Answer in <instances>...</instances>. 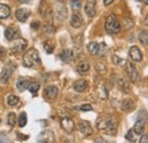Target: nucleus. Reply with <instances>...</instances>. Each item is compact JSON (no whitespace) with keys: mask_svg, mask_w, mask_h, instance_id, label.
Returning <instances> with one entry per match:
<instances>
[{"mask_svg":"<svg viewBox=\"0 0 148 143\" xmlns=\"http://www.w3.org/2000/svg\"><path fill=\"white\" fill-rule=\"evenodd\" d=\"M40 57H39V52L36 49H30L27 50L24 57H23V64L25 67L27 68H32V67H38L40 66Z\"/></svg>","mask_w":148,"mask_h":143,"instance_id":"obj_1","label":"nucleus"},{"mask_svg":"<svg viewBox=\"0 0 148 143\" xmlns=\"http://www.w3.org/2000/svg\"><path fill=\"white\" fill-rule=\"evenodd\" d=\"M105 30L110 34H117L121 31V24H120L119 19L115 17V15H110L106 18Z\"/></svg>","mask_w":148,"mask_h":143,"instance_id":"obj_2","label":"nucleus"},{"mask_svg":"<svg viewBox=\"0 0 148 143\" xmlns=\"http://www.w3.org/2000/svg\"><path fill=\"white\" fill-rule=\"evenodd\" d=\"M97 128L99 131H103L107 134H114L116 132V124L112 118H105V119H99L97 122Z\"/></svg>","mask_w":148,"mask_h":143,"instance_id":"obj_3","label":"nucleus"},{"mask_svg":"<svg viewBox=\"0 0 148 143\" xmlns=\"http://www.w3.org/2000/svg\"><path fill=\"white\" fill-rule=\"evenodd\" d=\"M26 46H27V41L25 39H15L12 47H10V51L14 54L23 52L25 50Z\"/></svg>","mask_w":148,"mask_h":143,"instance_id":"obj_4","label":"nucleus"},{"mask_svg":"<svg viewBox=\"0 0 148 143\" xmlns=\"http://www.w3.org/2000/svg\"><path fill=\"white\" fill-rule=\"evenodd\" d=\"M14 69H15V65L12 64V63H8L7 66H6V67L2 69V72H1L0 81H1L2 83H7V82L9 81V78H10V76H12Z\"/></svg>","mask_w":148,"mask_h":143,"instance_id":"obj_5","label":"nucleus"},{"mask_svg":"<svg viewBox=\"0 0 148 143\" xmlns=\"http://www.w3.org/2000/svg\"><path fill=\"white\" fill-rule=\"evenodd\" d=\"M125 71H127V74H128V76H129L131 82L134 83V82H138L139 81V73H138L136 66L132 63H127Z\"/></svg>","mask_w":148,"mask_h":143,"instance_id":"obj_6","label":"nucleus"},{"mask_svg":"<svg viewBox=\"0 0 148 143\" xmlns=\"http://www.w3.org/2000/svg\"><path fill=\"white\" fill-rule=\"evenodd\" d=\"M104 44L103 43H97V42H90L88 44V51L93 56H100L104 50Z\"/></svg>","mask_w":148,"mask_h":143,"instance_id":"obj_7","label":"nucleus"},{"mask_svg":"<svg viewBox=\"0 0 148 143\" xmlns=\"http://www.w3.org/2000/svg\"><path fill=\"white\" fill-rule=\"evenodd\" d=\"M38 141H39V142H46V143L55 142V135H54L53 131H50V129H45V131L39 135Z\"/></svg>","mask_w":148,"mask_h":143,"instance_id":"obj_8","label":"nucleus"},{"mask_svg":"<svg viewBox=\"0 0 148 143\" xmlns=\"http://www.w3.org/2000/svg\"><path fill=\"white\" fill-rule=\"evenodd\" d=\"M79 131L84 136H88V135L92 134V127L89 124V122H87V121H80L79 122Z\"/></svg>","mask_w":148,"mask_h":143,"instance_id":"obj_9","label":"nucleus"},{"mask_svg":"<svg viewBox=\"0 0 148 143\" xmlns=\"http://www.w3.org/2000/svg\"><path fill=\"white\" fill-rule=\"evenodd\" d=\"M129 56L133 61H141L143 60V54L140 49L137 46H132L129 50Z\"/></svg>","mask_w":148,"mask_h":143,"instance_id":"obj_10","label":"nucleus"},{"mask_svg":"<svg viewBox=\"0 0 148 143\" xmlns=\"http://www.w3.org/2000/svg\"><path fill=\"white\" fill-rule=\"evenodd\" d=\"M84 12L89 17H93L96 15V2H95V0H88L86 2Z\"/></svg>","mask_w":148,"mask_h":143,"instance_id":"obj_11","label":"nucleus"},{"mask_svg":"<svg viewBox=\"0 0 148 143\" xmlns=\"http://www.w3.org/2000/svg\"><path fill=\"white\" fill-rule=\"evenodd\" d=\"M60 125L63 127V129H64L65 132H67V133H71L74 129V122L71 118H69V117L63 118V119L60 121Z\"/></svg>","mask_w":148,"mask_h":143,"instance_id":"obj_12","label":"nucleus"},{"mask_svg":"<svg viewBox=\"0 0 148 143\" xmlns=\"http://www.w3.org/2000/svg\"><path fill=\"white\" fill-rule=\"evenodd\" d=\"M30 10L27 9V8H18L17 10H16V13H15V16L16 18L18 19L19 22H25L29 16H30Z\"/></svg>","mask_w":148,"mask_h":143,"instance_id":"obj_13","label":"nucleus"},{"mask_svg":"<svg viewBox=\"0 0 148 143\" xmlns=\"http://www.w3.org/2000/svg\"><path fill=\"white\" fill-rule=\"evenodd\" d=\"M5 36H6V39H7L8 41H14L15 39L18 37L19 34H18V32H17L16 29L9 26V27H7L6 31H5Z\"/></svg>","mask_w":148,"mask_h":143,"instance_id":"obj_14","label":"nucleus"},{"mask_svg":"<svg viewBox=\"0 0 148 143\" xmlns=\"http://www.w3.org/2000/svg\"><path fill=\"white\" fill-rule=\"evenodd\" d=\"M82 23H83V18L81 16V14L75 12L73 14V16H72V18H71V25L73 27H75V29H79L82 25Z\"/></svg>","mask_w":148,"mask_h":143,"instance_id":"obj_15","label":"nucleus"},{"mask_svg":"<svg viewBox=\"0 0 148 143\" xmlns=\"http://www.w3.org/2000/svg\"><path fill=\"white\" fill-rule=\"evenodd\" d=\"M60 59L65 63V64H69V63H71L72 60H73V51L71 50V49H65V50H63L62 51V54H60Z\"/></svg>","mask_w":148,"mask_h":143,"instance_id":"obj_16","label":"nucleus"},{"mask_svg":"<svg viewBox=\"0 0 148 143\" xmlns=\"http://www.w3.org/2000/svg\"><path fill=\"white\" fill-rule=\"evenodd\" d=\"M30 84H31V82H30L27 78H25V77H19L18 80H17L16 86H17V89H18L21 92H23V91H25V90L29 88Z\"/></svg>","mask_w":148,"mask_h":143,"instance_id":"obj_17","label":"nucleus"},{"mask_svg":"<svg viewBox=\"0 0 148 143\" xmlns=\"http://www.w3.org/2000/svg\"><path fill=\"white\" fill-rule=\"evenodd\" d=\"M145 126H146V123H145L144 119H139V121H137L136 124H134V127H133L134 133L141 135V134L144 133V131H145Z\"/></svg>","mask_w":148,"mask_h":143,"instance_id":"obj_18","label":"nucleus"},{"mask_svg":"<svg viewBox=\"0 0 148 143\" xmlns=\"http://www.w3.org/2000/svg\"><path fill=\"white\" fill-rule=\"evenodd\" d=\"M73 86L76 92H83L84 90L87 89V86H88V82L86 80H79V81H76L74 83Z\"/></svg>","mask_w":148,"mask_h":143,"instance_id":"obj_19","label":"nucleus"},{"mask_svg":"<svg viewBox=\"0 0 148 143\" xmlns=\"http://www.w3.org/2000/svg\"><path fill=\"white\" fill-rule=\"evenodd\" d=\"M121 108H122V110H124V111L129 112V111H131V110L134 108V101H133V100H131V99H125V100H123V101H122Z\"/></svg>","mask_w":148,"mask_h":143,"instance_id":"obj_20","label":"nucleus"},{"mask_svg":"<svg viewBox=\"0 0 148 143\" xmlns=\"http://www.w3.org/2000/svg\"><path fill=\"white\" fill-rule=\"evenodd\" d=\"M45 93H46V97L49 98V99H55L58 95V89L56 86H48L47 89L45 90Z\"/></svg>","mask_w":148,"mask_h":143,"instance_id":"obj_21","label":"nucleus"},{"mask_svg":"<svg viewBox=\"0 0 148 143\" xmlns=\"http://www.w3.org/2000/svg\"><path fill=\"white\" fill-rule=\"evenodd\" d=\"M10 15V8L7 5L0 3V18H7Z\"/></svg>","mask_w":148,"mask_h":143,"instance_id":"obj_22","label":"nucleus"},{"mask_svg":"<svg viewBox=\"0 0 148 143\" xmlns=\"http://www.w3.org/2000/svg\"><path fill=\"white\" fill-rule=\"evenodd\" d=\"M138 39H139L140 43H143L144 46L148 44V31H147V30H144V31H141V32L139 33V36H138Z\"/></svg>","mask_w":148,"mask_h":143,"instance_id":"obj_23","label":"nucleus"},{"mask_svg":"<svg viewBox=\"0 0 148 143\" xmlns=\"http://www.w3.org/2000/svg\"><path fill=\"white\" fill-rule=\"evenodd\" d=\"M19 102V99L18 97H16V95H14V94H10V95H8V98H7V104H8V106H16L17 104Z\"/></svg>","mask_w":148,"mask_h":143,"instance_id":"obj_24","label":"nucleus"},{"mask_svg":"<svg viewBox=\"0 0 148 143\" xmlns=\"http://www.w3.org/2000/svg\"><path fill=\"white\" fill-rule=\"evenodd\" d=\"M89 68H90V65L88 63H80L76 67V71L79 73H86L89 71Z\"/></svg>","mask_w":148,"mask_h":143,"instance_id":"obj_25","label":"nucleus"},{"mask_svg":"<svg viewBox=\"0 0 148 143\" xmlns=\"http://www.w3.org/2000/svg\"><path fill=\"white\" fill-rule=\"evenodd\" d=\"M113 61H114V64H115L116 66H124V65H127V63H128L125 59L120 58V57H117V56H113Z\"/></svg>","mask_w":148,"mask_h":143,"instance_id":"obj_26","label":"nucleus"},{"mask_svg":"<svg viewBox=\"0 0 148 143\" xmlns=\"http://www.w3.org/2000/svg\"><path fill=\"white\" fill-rule=\"evenodd\" d=\"M119 85H120V88L123 90V91H125V92H129L130 85L128 84V82H127L124 78H120V80H119Z\"/></svg>","mask_w":148,"mask_h":143,"instance_id":"obj_27","label":"nucleus"},{"mask_svg":"<svg viewBox=\"0 0 148 143\" xmlns=\"http://www.w3.org/2000/svg\"><path fill=\"white\" fill-rule=\"evenodd\" d=\"M26 122H27V117H26V114L25 112H22L19 115V118H18V125L19 127H24L26 125Z\"/></svg>","mask_w":148,"mask_h":143,"instance_id":"obj_28","label":"nucleus"},{"mask_svg":"<svg viewBox=\"0 0 148 143\" xmlns=\"http://www.w3.org/2000/svg\"><path fill=\"white\" fill-rule=\"evenodd\" d=\"M43 48H45V50H46L47 54H51L54 51V44L50 41H46L43 43Z\"/></svg>","mask_w":148,"mask_h":143,"instance_id":"obj_29","label":"nucleus"},{"mask_svg":"<svg viewBox=\"0 0 148 143\" xmlns=\"http://www.w3.org/2000/svg\"><path fill=\"white\" fill-rule=\"evenodd\" d=\"M7 123L9 126H14L16 123V115L14 112H10L8 114V118H7Z\"/></svg>","mask_w":148,"mask_h":143,"instance_id":"obj_30","label":"nucleus"},{"mask_svg":"<svg viewBox=\"0 0 148 143\" xmlns=\"http://www.w3.org/2000/svg\"><path fill=\"white\" fill-rule=\"evenodd\" d=\"M27 89H29V91H30L31 93L34 94V93H37L38 91H39V89H40V84H39V83H31Z\"/></svg>","mask_w":148,"mask_h":143,"instance_id":"obj_31","label":"nucleus"},{"mask_svg":"<svg viewBox=\"0 0 148 143\" xmlns=\"http://www.w3.org/2000/svg\"><path fill=\"white\" fill-rule=\"evenodd\" d=\"M54 32H55L54 26H51V25H46L45 26V33L46 34H53Z\"/></svg>","mask_w":148,"mask_h":143,"instance_id":"obj_32","label":"nucleus"},{"mask_svg":"<svg viewBox=\"0 0 148 143\" xmlns=\"http://www.w3.org/2000/svg\"><path fill=\"white\" fill-rule=\"evenodd\" d=\"M80 110H82V111H91V110H92V106H91V105H88V104L82 105V106L80 107Z\"/></svg>","mask_w":148,"mask_h":143,"instance_id":"obj_33","label":"nucleus"},{"mask_svg":"<svg viewBox=\"0 0 148 143\" xmlns=\"http://www.w3.org/2000/svg\"><path fill=\"white\" fill-rule=\"evenodd\" d=\"M129 141H134V136H133V129H130L129 132H128V134H127V136H125Z\"/></svg>","mask_w":148,"mask_h":143,"instance_id":"obj_34","label":"nucleus"},{"mask_svg":"<svg viewBox=\"0 0 148 143\" xmlns=\"http://www.w3.org/2000/svg\"><path fill=\"white\" fill-rule=\"evenodd\" d=\"M72 6H73L74 10H77V9L80 8V2H77V0H73V3H72Z\"/></svg>","mask_w":148,"mask_h":143,"instance_id":"obj_35","label":"nucleus"},{"mask_svg":"<svg viewBox=\"0 0 148 143\" xmlns=\"http://www.w3.org/2000/svg\"><path fill=\"white\" fill-rule=\"evenodd\" d=\"M139 142L140 143H148V135H143V136L140 138Z\"/></svg>","mask_w":148,"mask_h":143,"instance_id":"obj_36","label":"nucleus"},{"mask_svg":"<svg viewBox=\"0 0 148 143\" xmlns=\"http://www.w3.org/2000/svg\"><path fill=\"white\" fill-rule=\"evenodd\" d=\"M113 1H114V0H104V5H105V6H110Z\"/></svg>","mask_w":148,"mask_h":143,"instance_id":"obj_37","label":"nucleus"},{"mask_svg":"<svg viewBox=\"0 0 148 143\" xmlns=\"http://www.w3.org/2000/svg\"><path fill=\"white\" fill-rule=\"evenodd\" d=\"M32 27H34V29H37V27H38V23H34V24H32Z\"/></svg>","mask_w":148,"mask_h":143,"instance_id":"obj_38","label":"nucleus"},{"mask_svg":"<svg viewBox=\"0 0 148 143\" xmlns=\"http://www.w3.org/2000/svg\"><path fill=\"white\" fill-rule=\"evenodd\" d=\"M141 1H143L145 5H148V0H141Z\"/></svg>","mask_w":148,"mask_h":143,"instance_id":"obj_39","label":"nucleus"},{"mask_svg":"<svg viewBox=\"0 0 148 143\" xmlns=\"http://www.w3.org/2000/svg\"><path fill=\"white\" fill-rule=\"evenodd\" d=\"M18 1H21V2H27L29 0H18Z\"/></svg>","mask_w":148,"mask_h":143,"instance_id":"obj_40","label":"nucleus"},{"mask_svg":"<svg viewBox=\"0 0 148 143\" xmlns=\"http://www.w3.org/2000/svg\"><path fill=\"white\" fill-rule=\"evenodd\" d=\"M146 24H147V25H148V16H147V17H146Z\"/></svg>","mask_w":148,"mask_h":143,"instance_id":"obj_41","label":"nucleus"}]
</instances>
